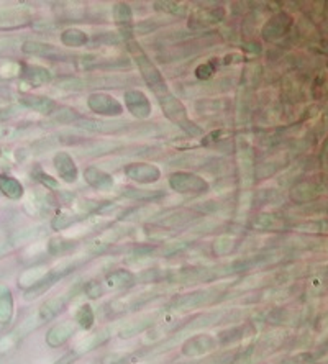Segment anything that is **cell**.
Wrapping results in <instances>:
<instances>
[{
    "label": "cell",
    "mask_w": 328,
    "mask_h": 364,
    "mask_svg": "<svg viewBox=\"0 0 328 364\" xmlns=\"http://www.w3.org/2000/svg\"><path fill=\"white\" fill-rule=\"evenodd\" d=\"M110 338H112V328L110 326H105V328H100L99 331H95V333L85 336L84 340L78 341L76 346L73 348V351L76 353L79 358V356L85 355V353L97 350L99 346H104Z\"/></svg>",
    "instance_id": "4316f807"
},
{
    "label": "cell",
    "mask_w": 328,
    "mask_h": 364,
    "mask_svg": "<svg viewBox=\"0 0 328 364\" xmlns=\"http://www.w3.org/2000/svg\"><path fill=\"white\" fill-rule=\"evenodd\" d=\"M208 161H211V156H203V154L197 153H182L177 154L173 159H169V166H174V168H184V169H206Z\"/></svg>",
    "instance_id": "f1b7e54d"
},
{
    "label": "cell",
    "mask_w": 328,
    "mask_h": 364,
    "mask_svg": "<svg viewBox=\"0 0 328 364\" xmlns=\"http://www.w3.org/2000/svg\"><path fill=\"white\" fill-rule=\"evenodd\" d=\"M7 251H9L7 246H0V258H2V256L7 253Z\"/></svg>",
    "instance_id": "11a10c76"
},
{
    "label": "cell",
    "mask_w": 328,
    "mask_h": 364,
    "mask_svg": "<svg viewBox=\"0 0 328 364\" xmlns=\"http://www.w3.org/2000/svg\"><path fill=\"white\" fill-rule=\"evenodd\" d=\"M158 245H139L137 248L130 250V253H128V261L137 263L139 259H147L154 253H158Z\"/></svg>",
    "instance_id": "f6af8a7d"
},
{
    "label": "cell",
    "mask_w": 328,
    "mask_h": 364,
    "mask_svg": "<svg viewBox=\"0 0 328 364\" xmlns=\"http://www.w3.org/2000/svg\"><path fill=\"white\" fill-rule=\"evenodd\" d=\"M18 102L23 107H26V109L35 110V112H38V114L46 115V117H53L56 114V110L59 109L58 102L50 99V97H46V95L26 94V95H21Z\"/></svg>",
    "instance_id": "44dd1931"
},
{
    "label": "cell",
    "mask_w": 328,
    "mask_h": 364,
    "mask_svg": "<svg viewBox=\"0 0 328 364\" xmlns=\"http://www.w3.org/2000/svg\"><path fill=\"white\" fill-rule=\"evenodd\" d=\"M76 360H78V355L71 350V351H68L66 355H63L61 358H59V360H56L53 364H74V361H76Z\"/></svg>",
    "instance_id": "816d5d0a"
},
{
    "label": "cell",
    "mask_w": 328,
    "mask_h": 364,
    "mask_svg": "<svg viewBox=\"0 0 328 364\" xmlns=\"http://www.w3.org/2000/svg\"><path fill=\"white\" fill-rule=\"evenodd\" d=\"M158 213H159V208L156 205H142V207H135V208H130V210L123 212L120 215V220L139 222V220H144V218L158 217Z\"/></svg>",
    "instance_id": "8d00e7d4"
},
{
    "label": "cell",
    "mask_w": 328,
    "mask_h": 364,
    "mask_svg": "<svg viewBox=\"0 0 328 364\" xmlns=\"http://www.w3.org/2000/svg\"><path fill=\"white\" fill-rule=\"evenodd\" d=\"M144 355L143 350L139 351H114L105 355L100 360V364H137Z\"/></svg>",
    "instance_id": "d590c367"
},
{
    "label": "cell",
    "mask_w": 328,
    "mask_h": 364,
    "mask_svg": "<svg viewBox=\"0 0 328 364\" xmlns=\"http://www.w3.org/2000/svg\"><path fill=\"white\" fill-rule=\"evenodd\" d=\"M53 117H55V120L59 122V123H64V125H73V123L79 120L83 115L78 114L76 110L71 109V107H61V105H59V109L56 110V114Z\"/></svg>",
    "instance_id": "681fc988"
},
{
    "label": "cell",
    "mask_w": 328,
    "mask_h": 364,
    "mask_svg": "<svg viewBox=\"0 0 328 364\" xmlns=\"http://www.w3.org/2000/svg\"><path fill=\"white\" fill-rule=\"evenodd\" d=\"M53 163H55V168L58 171L59 178L68 184H74L79 178V169L74 161L73 156L66 151H58L53 158Z\"/></svg>",
    "instance_id": "cb8c5ba5"
},
{
    "label": "cell",
    "mask_w": 328,
    "mask_h": 364,
    "mask_svg": "<svg viewBox=\"0 0 328 364\" xmlns=\"http://www.w3.org/2000/svg\"><path fill=\"white\" fill-rule=\"evenodd\" d=\"M228 109L227 99H201L196 102V110L201 115H220Z\"/></svg>",
    "instance_id": "e575fe53"
},
{
    "label": "cell",
    "mask_w": 328,
    "mask_h": 364,
    "mask_svg": "<svg viewBox=\"0 0 328 364\" xmlns=\"http://www.w3.org/2000/svg\"><path fill=\"white\" fill-rule=\"evenodd\" d=\"M46 272H48V269H46V267H43V266L31 267V269L25 271L23 274L18 277V286L25 287V291H26V289H30L31 286H33V284L38 282L41 277L46 274Z\"/></svg>",
    "instance_id": "ee69618b"
},
{
    "label": "cell",
    "mask_w": 328,
    "mask_h": 364,
    "mask_svg": "<svg viewBox=\"0 0 328 364\" xmlns=\"http://www.w3.org/2000/svg\"><path fill=\"white\" fill-rule=\"evenodd\" d=\"M21 64L17 61L0 63V81H10V79L20 77Z\"/></svg>",
    "instance_id": "7dc6e473"
},
{
    "label": "cell",
    "mask_w": 328,
    "mask_h": 364,
    "mask_svg": "<svg viewBox=\"0 0 328 364\" xmlns=\"http://www.w3.org/2000/svg\"><path fill=\"white\" fill-rule=\"evenodd\" d=\"M114 21L118 26V35L122 36L123 41L133 40V9L127 2H117L112 9Z\"/></svg>",
    "instance_id": "ac0fdd59"
},
{
    "label": "cell",
    "mask_w": 328,
    "mask_h": 364,
    "mask_svg": "<svg viewBox=\"0 0 328 364\" xmlns=\"http://www.w3.org/2000/svg\"><path fill=\"white\" fill-rule=\"evenodd\" d=\"M169 187L177 194L203 196L211 191V184L202 176L191 171H177L169 176Z\"/></svg>",
    "instance_id": "5b68a950"
},
{
    "label": "cell",
    "mask_w": 328,
    "mask_h": 364,
    "mask_svg": "<svg viewBox=\"0 0 328 364\" xmlns=\"http://www.w3.org/2000/svg\"><path fill=\"white\" fill-rule=\"evenodd\" d=\"M84 181L92 187V189L99 192H107L114 189L115 181L112 178V174L107 173L102 168H97V166H89V168L84 169Z\"/></svg>",
    "instance_id": "484cf974"
},
{
    "label": "cell",
    "mask_w": 328,
    "mask_h": 364,
    "mask_svg": "<svg viewBox=\"0 0 328 364\" xmlns=\"http://www.w3.org/2000/svg\"><path fill=\"white\" fill-rule=\"evenodd\" d=\"M31 178H33L36 182H40L41 186H45L46 189H50V191L59 189V182L53 178V176L45 173V171H43L38 164L31 169Z\"/></svg>",
    "instance_id": "bcb514c9"
},
{
    "label": "cell",
    "mask_w": 328,
    "mask_h": 364,
    "mask_svg": "<svg viewBox=\"0 0 328 364\" xmlns=\"http://www.w3.org/2000/svg\"><path fill=\"white\" fill-rule=\"evenodd\" d=\"M212 248L215 256H228L235 253L236 248H238V242L232 235H222V237L215 240Z\"/></svg>",
    "instance_id": "b9f144b4"
},
{
    "label": "cell",
    "mask_w": 328,
    "mask_h": 364,
    "mask_svg": "<svg viewBox=\"0 0 328 364\" xmlns=\"http://www.w3.org/2000/svg\"><path fill=\"white\" fill-rule=\"evenodd\" d=\"M215 71H217V61L211 60V61L199 64V66L196 68V71H194V74H196V77L199 79V81L208 82V81H212Z\"/></svg>",
    "instance_id": "c3c4849f"
},
{
    "label": "cell",
    "mask_w": 328,
    "mask_h": 364,
    "mask_svg": "<svg viewBox=\"0 0 328 364\" xmlns=\"http://www.w3.org/2000/svg\"><path fill=\"white\" fill-rule=\"evenodd\" d=\"M153 7L156 12L171 15V17H179V18L186 17L187 12H189L187 5L181 2H171V0H166V2H154Z\"/></svg>",
    "instance_id": "60d3db41"
},
{
    "label": "cell",
    "mask_w": 328,
    "mask_h": 364,
    "mask_svg": "<svg viewBox=\"0 0 328 364\" xmlns=\"http://www.w3.org/2000/svg\"><path fill=\"white\" fill-rule=\"evenodd\" d=\"M240 61H243V56L241 55H238V53H232V55H228V56H225V60H223V64H232V63H240Z\"/></svg>",
    "instance_id": "f5cc1de1"
},
{
    "label": "cell",
    "mask_w": 328,
    "mask_h": 364,
    "mask_svg": "<svg viewBox=\"0 0 328 364\" xmlns=\"http://www.w3.org/2000/svg\"><path fill=\"white\" fill-rule=\"evenodd\" d=\"M133 230L132 227H128V225H115V227H112L109 230H105V232H102L94 237L90 242L88 243V251L90 255H97V253H102V251L109 248L117 242H120L122 238H125L130 235Z\"/></svg>",
    "instance_id": "30bf717a"
},
{
    "label": "cell",
    "mask_w": 328,
    "mask_h": 364,
    "mask_svg": "<svg viewBox=\"0 0 328 364\" xmlns=\"http://www.w3.org/2000/svg\"><path fill=\"white\" fill-rule=\"evenodd\" d=\"M256 335V325L250 323V322H241L236 325H230L227 328L220 330L217 336L218 346H228V345H235L238 341L248 338V336H255Z\"/></svg>",
    "instance_id": "e0dca14e"
},
{
    "label": "cell",
    "mask_w": 328,
    "mask_h": 364,
    "mask_svg": "<svg viewBox=\"0 0 328 364\" xmlns=\"http://www.w3.org/2000/svg\"><path fill=\"white\" fill-rule=\"evenodd\" d=\"M76 294H78V286H74L73 289H69L66 294H63V296L50 297L46 302H43L40 305L38 312L35 315V326H40L43 323H48L51 322V320H55L58 315L68 307V304L73 301V297L76 296Z\"/></svg>",
    "instance_id": "52a82bcc"
},
{
    "label": "cell",
    "mask_w": 328,
    "mask_h": 364,
    "mask_svg": "<svg viewBox=\"0 0 328 364\" xmlns=\"http://www.w3.org/2000/svg\"><path fill=\"white\" fill-rule=\"evenodd\" d=\"M218 230H223V223L215 220V218H203V220H199L192 225L189 228V233L192 235H207L218 232Z\"/></svg>",
    "instance_id": "7bdbcfd3"
},
{
    "label": "cell",
    "mask_w": 328,
    "mask_h": 364,
    "mask_svg": "<svg viewBox=\"0 0 328 364\" xmlns=\"http://www.w3.org/2000/svg\"><path fill=\"white\" fill-rule=\"evenodd\" d=\"M125 149V144L118 141H99V140H89L84 143V148L80 149V156L84 158H102L107 154H115L118 151Z\"/></svg>",
    "instance_id": "7402d4cb"
},
{
    "label": "cell",
    "mask_w": 328,
    "mask_h": 364,
    "mask_svg": "<svg viewBox=\"0 0 328 364\" xmlns=\"http://www.w3.org/2000/svg\"><path fill=\"white\" fill-rule=\"evenodd\" d=\"M80 264H83V259L73 258V259L61 261L58 266L48 269L46 274L43 276L38 282L33 284L30 289H26L23 294L25 301H35V299L41 297L43 294H46L48 291H50V289L55 286L56 282L63 281L64 277L69 274H73V271H76Z\"/></svg>",
    "instance_id": "277c9868"
},
{
    "label": "cell",
    "mask_w": 328,
    "mask_h": 364,
    "mask_svg": "<svg viewBox=\"0 0 328 364\" xmlns=\"http://www.w3.org/2000/svg\"><path fill=\"white\" fill-rule=\"evenodd\" d=\"M289 26V18L284 14H277L266 21L265 26H263L261 35L263 38L268 41H276L281 38V36L286 33Z\"/></svg>",
    "instance_id": "83f0119b"
},
{
    "label": "cell",
    "mask_w": 328,
    "mask_h": 364,
    "mask_svg": "<svg viewBox=\"0 0 328 364\" xmlns=\"http://www.w3.org/2000/svg\"><path fill=\"white\" fill-rule=\"evenodd\" d=\"M123 100H125V107L130 114L138 120H147L152 117L153 107L152 102L147 97V94L139 89H128L123 94Z\"/></svg>",
    "instance_id": "5bb4252c"
},
{
    "label": "cell",
    "mask_w": 328,
    "mask_h": 364,
    "mask_svg": "<svg viewBox=\"0 0 328 364\" xmlns=\"http://www.w3.org/2000/svg\"><path fill=\"white\" fill-rule=\"evenodd\" d=\"M125 46H127V51L130 53L132 60L135 61V64L138 66V71L142 74L144 84L153 90V94L168 87L163 74H161L158 66L152 61V58L148 56V53L143 50L139 43H137L135 40H130L125 43Z\"/></svg>",
    "instance_id": "3957f363"
},
{
    "label": "cell",
    "mask_w": 328,
    "mask_h": 364,
    "mask_svg": "<svg viewBox=\"0 0 328 364\" xmlns=\"http://www.w3.org/2000/svg\"><path fill=\"white\" fill-rule=\"evenodd\" d=\"M20 77L28 85H33V87H41V85L53 82V74L50 69L40 66V64H21Z\"/></svg>",
    "instance_id": "603a6c76"
},
{
    "label": "cell",
    "mask_w": 328,
    "mask_h": 364,
    "mask_svg": "<svg viewBox=\"0 0 328 364\" xmlns=\"http://www.w3.org/2000/svg\"><path fill=\"white\" fill-rule=\"evenodd\" d=\"M125 176L138 184H154L161 179V169L153 163H130L125 166Z\"/></svg>",
    "instance_id": "2e32d148"
},
{
    "label": "cell",
    "mask_w": 328,
    "mask_h": 364,
    "mask_svg": "<svg viewBox=\"0 0 328 364\" xmlns=\"http://www.w3.org/2000/svg\"><path fill=\"white\" fill-rule=\"evenodd\" d=\"M89 41V36L85 31L80 28H66L61 31V43L68 48H79V46H85Z\"/></svg>",
    "instance_id": "f35d334b"
},
{
    "label": "cell",
    "mask_w": 328,
    "mask_h": 364,
    "mask_svg": "<svg viewBox=\"0 0 328 364\" xmlns=\"http://www.w3.org/2000/svg\"><path fill=\"white\" fill-rule=\"evenodd\" d=\"M33 17H31L30 10L7 7L0 9V30H18L31 25Z\"/></svg>",
    "instance_id": "d6986e66"
},
{
    "label": "cell",
    "mask_w": 328,
    "mask_h": 364,
    "mask_svg": "<svg viewBox=\"0 0 328 364\" xmlns=\"http://www.w3.org/2000/svg\"><path fill=\"white\" fill-rule=\"evenodd\" d=\"M225 297V289L223 287H206V289H197L186 296H179L166 305L163 312L166 314H184L191 312V310L208 307L220 301H223Z\"/></svg>",
    "instance_id": "7a4b0ae2"
},
{
    "label": "cell",
    "mask_w": 328,
    "mask_h": 364,
    "mask_svg": "<svg viewBox=\"0 0 328 364\" xmlns=\"http://www.w3.org/2000/svg\"><path fill=\"white\" fill-rule=\"evenodd\" d=\"M217 348H218V341L213 335L197 333L184 340V343L181 346V353L186 358L196 360V358H202L208 355V353H213Z\"/></svg>",
    "instance_id": "9c48e42d"
},
{
    "label": "cell",
    "mask_w": 328,
    "mask_h": 364,
    "mask_svg": "<svg viewBox=\"0 0 328 364\" xmlns=\"http://www.w3.org/2000/svg\"><path fill=\"white\" fill-rule=\"evenodd\" d=\"M88 107L92 114H97L105 119H117L123 114V105L114 95L107 92H90L88 97Z\"/></svg>",
    "instance_id": "ba28073f"
},
{
    "label": "cell",
    "mask_w": 328,
    "mask_h": 364,
    "mask_svg": "<svg viewBox=\"0 0 328 364\" xmlns=\"http://www.w3.org/2000/svg\"><path fill=\"white\" fill-rule=\"evenodd\" d=\"M78 248V242L64 237H53L46 243V253L50 256H64Z\"/></svg>",
    "instance_id": "836d02e7"
},
{
    "label": "cell",
    "mask_w": 328,
    "mask_h": 364,
    "mask_svg": "<svg viewBox=\"0 0 328 364\" xmlns=\"http://www.w3.org/2000/svg\"><path fill=\"white\" fill-rule=\"evenodd\" d=\"M102 286V291L105 292H118L127 291V289L135 287L138 284V277L135 272L127 269H114L102 277L99 281Z\"/></svg>",
    "instance_id": "7c38bea8"
},
{
    "label": "cell",
    "mask_w": 328,
    "mask_h": 364,
    "mask_svg": "<svg viewBox=\"0 0 328 364\" xmlns=\"http://www.w3.org/2000/svg\"><path fill=\"white\" fill-rule=\"evenodd\" d=\"M246 50L251 51V53H258V55H260L261 45H260V43H256V41H251V43H248V45H246Z\"/></svg>",
    "instance_id": "db71d44e"
},
{
    "label": "cell",
    "mask_w": 328,
    "mask_h": 364,
    "mask_svg": "<svg viewBox=\"0 0 328 364\" xmlns=\"http://www.w3.org/2000/svg\"><path fill=\"white\" fill-rule=\"evenodd\" d=\"M281 227L282 223L279 222V218L270 215V213H261V215L253 217L250 223V228L255 230V232H273V230H277Z\"/></svg>",
    "instance_id": "74e56055"
},
{
    "label": "cell",
    "mask_w": 328,
    "mask_h": 364,
    "mask_svg": "<svg viewBox=\"0 0 328 364\" xmlns=\"http://www.w3.org/2000/svg\"><path fill=\"white\" fill-rule=\"evenodd\" d=\"M78 326L74 322H63L51 326L46 333V345L50 348H61L76 335Z\"/></svg>",
    "instance_id": "d4e9b609"
},
{
    "label": "cell",
    "mask_w": 328,
    "mask_h": 364,
    "mask_svg": "<svg viewBox=\"0 0 328 364\" xmlns=\"http://www.w3.org/2000/svg\"><path fill=\"white\" fill-rule=\"evenodd\" d=\"M14 294L7 284H0V325L5 326L14 318Z\"/></svg>",
    "instance_id": "f546056e"
},
{
    "label": "cell",
    "mask_w": 328,
    "mask_h": 364,
    "mask_svg": "<svg viewBox=\"0 0 328 364\" xmlns=\"http://www.w3.org/2000/svg\"><path fill=\"white\" fill-rule=\"evenodd\" d=\"M176 364H201V363H197V361H187V363H176Z\"/></svg>",
    "instance_id": "9f6ffc18"
},
{
    "label": "cell",
    "mask_w": 328,
    "mask_h": 364,
    "mask_svg": "<svg viewBox=\"0 0 328 364\" xmlns=\"http://www.w3.org/2000/svg\"><path fill=\"white\" fill-rule=\"evenodd\" d=\"M191 246V242H187V240H179V242H174V243H168L166 245V248H163V255L164 256H174V255H179L182 251L187 250Z\"/></svg>",
    "instance_id": "f907efd6"
},
{
    "label": "cell",
    "mask_w": 328,
    "mask_h": 364,
    "mask_svg": "<svg viewBox=\"0 0 328 364\" xmlns=\"http://www.w3.org/2000/svg\"><path fill=\"white\" fill-rule=\"evenodd\" d=\"M76 130H84L89 133H100V135H117L130 130L132 123L125 120H110V119H89V117H80L79 120L73 123Z\"/></svg>",
    "instance_id": "8992f818"
},
{
    "label": "cell",
    "mask_w": 328,
    "mask_h": 364,
    "mask_svg": "<svg viewBox=\"0 0 328 364\" xmlns=\"http://www.w3.org/2000/svg\"><path fill=\"white\" fill-rule=\"evenodd\" d=\"M201 215H199L196 210H191V208H174V210H168L164 212L163 215H158L154 218H156V223L161 225V227L179 228L194 222Z\"/></svg>",
    "instance_id": "ffe728a7"
},
{
    "label": "cell",
    "mask_w": 328,
    "mask_h": 364,
    "mask_svg": "<svg viewBox=\"0 0 328 364\" xmlns=\"http://www.w3.org/2000/svg\"><path fill=\"white\" fill-rule=\"evenodd\" d=\"M118 196L125 197V199L130 200H138V202H153L158 200L161 197H164L163 191H148V189H138V187L133 186H125L122 187Z\"/></svg>",
    "instance_id": "1f68e13d"
},
{
    "label": "cell",
    "mask_w": 328,
    "mask_h": 364,
    "mask_svg": "<svg viewBox=\"0 0 328 364\" xmlns=\"http://www.w3.org/2000/svg\"><path fill=\"white\" fill-rule=\"evenodd\" d=\"M74 323H76V326H79L80 330H85V331L92 330V326L95 325V312L92 305L90 304L80 305L76 312V317H74Z\"/></svg>",
    "instance_id": "ab89813d"
},
{
    "label": "cell",
    "mask_w": 328,
    "mask_h": 364,
    "mask_svg": "<svg viewBox=\"0 0 328 364\" xmlns=\"http://www.w3.org/2000/svg\"><path fill=\"white\" fill-rule=\"evenodd\" d=\"M0 192L12 200H20L25 196V187L18 179L9 174H0Z\"/></svg>",
    "instance_id": "d6a6232c"
},
{
    "label": "cell",
    "mask_w": 328,
    "mask_h": 364,
    "mask_svg": "<svg viewBox=\"0 0 328 364\" xmlns=\"http://www.w3.org/2000/svg\"><path fill=\"white\" fill-rule=\"evenodd\" d=\"M88 218V213L79 212V210H63L59 212L55 218H51V228L55 232H63L73 225H76L79 222H84Z\"/></svg>",
    "instance_id": "4dcf8cb0"
},
{
    "label": "cell",
    "mask_w": 328,
    "mask_h": 364,
    "mask_svg": "<svg viewBox=\"0 0 328 364\" xmlns=\"http://www.w3.org/2000/svg\"><path fill=\"white\" fill-rule=\"evenodd\" d=\"M227 17V10L222 5H215L211 9H196L189 15V28L194 31L203 30L211 25H218Z\"/></svg>",
    "instance_id": "8fae6325"
},
{
    "label": "cell",
    "mask_w": 328,
    "mask_h": 364,
    "mask_svg": "<svg viewBox=\"0 0 328 364\" xmlns=\"http://www.w3.org/2000/svg\"><path fill=\"white\" fill-rule=\"evenodd\" d=\"M156 99L159 102L161 110L166 115V119L171 120L176 127H179L186 135L189 136H199L202 135V128L197 125L196 122H192L187 115V109L182 102L176 97V95L171 92V90L166 87L159 92H156Z\"/></svg>",
    "instance_id": "6da1fadb"
},
{
    "label": "cell",
    "mask_w": 328,
    "mask_h": 364,
    "mask_svg": "<svg viewBox=\"0 0 328 364\" xmlns=\"http://www.w3.org/2000/svg\"><path fill=\"white\" fill-rule=\"evenodd\" d=\"M21 51L25 55L30 56H36V58H46L50 61H69L73 60V55L69 53L59 50V48L50 45V43H43V41H33V40H26L21 43Z\"/></svg>",
    "instance_id": "4fadbf2b"
},
{
    "label": "cell",
    "mask_w": 328,
    "mask_h": 364,
    "mask_svg": "<svg viewBox=\"0 0 328 364\" xmlns=\"http://www.w3.org/2000/svg\"><path fill=\"white\" fill-rule=\"evenodd\" d=\"M163 315H164L163 310H161V312H149V314L139 315L138 318L123 323L122 328L118 330V336H120L122 340H127V338H132V336L142 335L144 331L152 330L153 326L159 322Z\"/></svg>",
    "instance_id": "9a60e30c"
}]
</instances>
